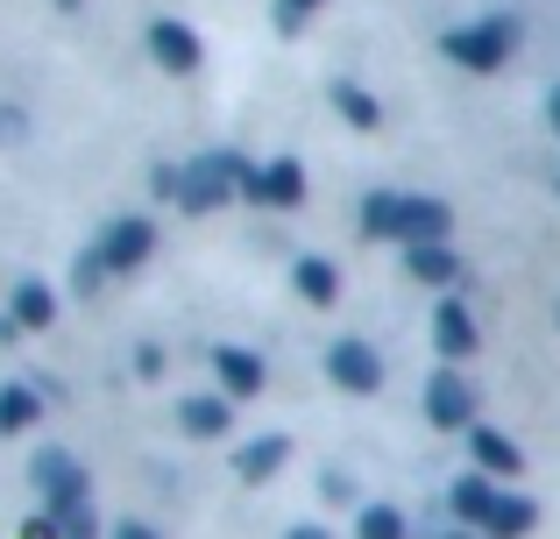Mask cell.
<instances>
[{
  "instance_id": "1",
  "label": "cell",
  "mask_w": 560,
  "mask_h": 539,
  "mask_svg": "<svg viewBox=\"0 0 560 539\" xmlns=\"http://www.w3.org/2000/svg\"><path fill=\"white\" fill-rule=\"evenodd\" d=\"M362 235L397 242V249H425V242L454 235V207L433 192H370L362 199Z\"/></svg>"
},
{
  "instance_id": "2",
  "label": "cell",
  "mask_w": 560,
  "mask_h": 539,
  "mask_svg": "<svg viewBox=\"0 0 560 539\" xmlns=\"http://www.w3.org/2000/svg\"><path fill=\"white\" fill-rule=\"evenodd\" d=\"M518 14H482V22H462L440 36V57L462 71H504L511 57H518Z\"/></svg>"
},
{
  "instance_id": "3",
  "label": "cell",
  "mask_w": 560,
  "mask_h": 539,
  "mask_svg": "<svg viewBox=\"0 0 560 539\" xmlns=\"http://www.w3.org/2000/svg\"><path fill=\"white\" fill-rule=\"evenodd\" d=\"M242 164L248 156L242 150H206V156H191V164H178V207L185 213H220L234 192H242Z\"/></svg>"
},
{
  "instance_id": "4",
  "label": "cell",
  "mask_w": 560,
  "mask_h": 539,
  "mask_svg": "<svg viewBox=\"0 0 560 539\" xmlns=\"http://www.w3.org/2000/svg\"><path fill=\"white\" fill-rule=\"evenodd\" d=\"M100 270H114V277H128V270H142L156 256V221H142V213H121V221H107V235H100Z\"/></svg>"
},
{
  "instance_id": "5",
  "label": "cell",
  "mask_w": 560,
  "mask_h": 539,
  "mask_svg": "<svg viewBox=\"0 0 560 539\" xmlns=\"http://www.w3.org/2000/svg\"><path fill=\"white\" fill-rule=\"evenodd\" d=\"M425 419H433L440 433H468V426H476V384H468L454 362L425 384Z\"/></svg>"
},
{
  "instance_id": "6",
  "label": "cell",
  "mask_w": 560,
  "mask_h": 539,
  "mask_svg": "<svg viewBox=\"0 0 560 539\" xmlns=\"http://www.w3.org/2000/svg\"><path fill=\"white\" fill-rule=\"evenodd\" d=\"M36 490H43V512L65 518V512L85 504V469L65 455V447H43V455H36Z\"/></svg>"
},
{
  "instance_id": "7",
  "label": "cell",
  "mask_w": 560,
  "mask_h": 539,
  "mask_svg": "<svg viewBox=\"0 0 560 539\" xmlns=\"http://www.w3.org/2000/svg\"><path fill=\"white\" fill-rule=\"evenodd\" d=\"M327 376L341 390H355V398H370V390L383 384V355H376L370 341H355V333H341V341L327 348Z\"/></svg>"
},
{
  "instance_id": "8",
  "label": "cell",
  "mask_w": 560,
  "mask_h": 539,
  "mask_svg": "<svg viewBox=\"0 0 560 539\" xmlns=\"http://www.w3.org/2000/svg\"><path fill=\"white\" fill-rule=\"evenodd\" d=\"M150 57L171 71V79H185V71H199V28L191 22H150Z\"/></svg>"
},
{
  "instance_id": "9",
  "label": "cell",
  "mask_w": 560,
  "mask_h": 539,
  "mask_svg": "<svg viewBox=\"0 0 560 539\" xmlns=\"http://www.w3.org/2000/svg\"><path fill=\"white\" fill-rule=\"evenodd\" d=\"M256 207H277V213L305 207V164H299V156H270V164H262V185H256Z\"/></svg>"
},
{
  "instance_id": "10",
  "label": "cell",
  "mask_w": 560,
  "mask_h": 539,
  "mask_svg": "<svg viewBox=\"0 0 560 539\" xmlns=\"http://www.w3.org/2000/svg\"><path fill=\"white\" fill-rule=\"evenodd\" d=\"M178 426L191 433V441H220V433H234V398H228V390H213V398H185Z\"/></svg>"
},
{
  "instance_id": "11",
  "label": "cell",
  "mask_w": 560,
  "mask_h": 539,
  "mask_svg": "<svg viewBox=\"0 0 560 539\" xmlns=\"http://www.w3.org/2000/svg\"><path fill=\"white\" fill-rule=\"evenodd\" d=\"M284 461H291V441H284V433H262V441H248L242 455H234V476H242V483L256 490V483H270V476L284 469Z\"/></svg>"
},
{
  "instance_id": "12",
  "label": "cell",
  "mask_w": 560,
  "mask_h": 539,
  "mask_svg": "<svg viewBox=\"0 0 560 539\" xmlns=\"http://www.w3.org/2000/svg\"><path fill=\"white\" fill-rule=\"evenodd\" d=\"M476 341H482V333H476V319H468V305H440V313H433V348H440V355H447V362H462V355H476Z\"/></svg>"
},
{
  "instance_id": "13",
  "label": "cell",
  "mask_w": 560,
  "mask_h": 539,
  "mask_svg": "<svg viewBox=\"0 0 560 539\" xmlns=\"http://www.w3.org/2000/svg\"><path fill=\"white\" fill-rule=\"evenodd\" d=\"M8 319H14V327H28V333L57 327V291L43 284V277H22V284H14V305H8Z\"/></svg>"
},
{
  "instance_id": "14",
  "label": "cell",
  "mask_w": 560,
  "mask_h": 539,
  "mask_svg": "<svg viewBox=\"0 0 560 539\" xmlns=\"http://www.w3.org/2000/svg\"><path fill=\"white\" fill-rule=\"evenodd\" d=\"M291 284H299L305 305H341V263H327V256H299Z\"/></svg>"
},
{
  "instance_id": "15",
  "label": "cell",
  "mask_w": 560,
  "mask_h": 539,
  "mask_svg": "<svg viewBox=\"0 0 560 539\" xmlns=\"http://www.w3.org/2000/svg\"><path fill=\"white\" fill-rule=\"evenodd\" d=\"M468 447H476V469L482 476H518L525 469L518 441H511V433H497V426H468Z\"/></svg>"
},
{
  "instance_id": "16",
  "label": "cell",
  "mask_w": 560,
  "mask_h": 539,
  "mask_svg": "<svg viewBox=\"0 0 560 539\" xmlns=\"http://www.w3.org/2000/svg\"><path fill=\"white\" fill-rule=\"evenodd\" d=\"M405 270L419 277V284H433V291H454V284H462V256H454L447 242H425V249H405Z\"/></svg>"
},
{
  "instance_id": "17",
  "label": "cell",
  "mask_w": 560,
  "mask_h": 539,
  "mask_svg": "<svg viewBox=\"0 0 560 539\" xmlns=\"http://www.w3.org/2000/svg\"><path fill=\"white\" fill-rule=\"evenodd\" d=\"M213 376H220L228 398H256V390H262V355H248V348H220Z\"/></svg>"
},
{
  "instance_id": "18",
  "label": "cell",
  "mask_w": 560,
  "mask_h": 539,
  "mask_svg": "<svg viewBox=\"0 0 560 539\" xmlns=\"http://www.w3.org/2000/svg\"><path fill=\"white\" fill-rule=\"evenodd\" d=\"M447 504H454V518H462V526H490V512H497V483L490 476H462V483L447 490Z\"/></svg>"
},
{
  "instance_id": "19",
  "label": "cell",
  "mask_w": 560,
  "mask_h": 539,
  "mask_svg": "<svg viewBox=\"0 0 560 539\" xmlns=\"http://www.w3.org/2000/svg\"><path fill=\"white\" fill-rule=\"evenodd\" d=\"M533 526H539V504L518 497V490H497V512H490V526H482V532H490V539H525Z\"/></svg>"
},
{
  "instance_id": "20",
  "label": "cell",
  "mask_w": 560,
  "mask_h": 539,
  "mask_svg": "<svg viewBox=\"0 0 560 539\" xmlns=\"http://www.w3.org/2000/svg\"><path fill=\"white\" fill-rule=\"evenodd\" d=\"M36 419H43V398L28 384H8V390H0V433H28Z\"/></svg>"
},
{
  "instance_id": "21",
  "label": "cell",
  "mask_w": 560,
  "mask_h": 539,
  "mask_svg": "<svg viewBox=\"0 0 560 539\" xmlns=\"http://www.w3.org/2000/svg\"><path fill=\"white\" fill-rule=\"evenodd\" d=\"M334 114H341L348 128H376V121H383V107L370 99V85H355V79L334 85Z\"/></svg>"
},
{
  "instance_id": "22",
  "label": "cell",
  "mask_w": 560,
  "mask_h": 539,
  "mask_svg": "<svg viewBox=\"0 0 560 539\" xmlns=\"http://www.w3.org/2000/svg\"><path fill=\"white\" fill-rule=\"evenodd\" d=\"M355 539H405V512H397V504H370V512L355 518Z\"/></svg>"
},
{
  "instance_id": "23",
  "label": "cell",
  "mask_w": 560,
  "mask_h": 539,
  "mask_svg": "<svg viewBox=\"0 0 560 539\" xmlns=\"http://www.w3.org/2000/svg\"><path fill=\"white\" fill-rule=\"evenodd\" d=\"M57 532H65V539H100V518H93V504L65 512V518H57Z\"/></svg>"
},
{
  "instance_id": "24",
  "label": "cell",
  "mask_w": 560,
  "mask_h": 539,
  "mask_svg": "<svg viewBox=\"0 0 560 539\" xmlns=\"http://www.w3.org/2000/svg\"><path fill=\"white\" fill-rule=\"evenodd\" d=\"M313 8H327V0H277V28H284V36H291V28H305V14H313Z\"/></svg>"
},
{
  "instance_id": "25",
  "label": "cell",
  "mask_w": 560,
  "mask_h": 539,
  "mask_svg": "<svg viewBox=\"0 0 560 539\" xmlns=\"http://www.w3.org/2000/svg\"><path fill=\"white\" fill-rule=\"evenodd\" d=\"M22 539H65V532H57V518L43 512V518H28V526H22Z\"/></svg>"
},
{
  "instance_id": "26",
  "label": "cell",
  "mask_w": 560,
  "mask_h": 539,
  "mask_svg": "<svg viewBox=\"0 0 560 539\" xmlns=\"http://www.w3.org/2000/svg\"><path fill=\"white\" fill-rule=\"evenodd\" d=\"M114 539H156L150 526H136V518H128V526H114Z\"/></svg>"
},
{
  "instance_id": "27",
  "label": "cell",
  "mask_w": 560,
  "mask_h": 539,
  "mask_svg": "<svg viewBox=\"0 0 560 539\" xmlns=\"http://www.w3.org/2000/svg\"><path fill=\"white\" fill-rule=\"evenodd\" d=\"M547 121H553V136H560V85L547 93Z\"/></svg>"
},
{
  "instance_id": "28",
  "label": "cell",
  "mask_w": 560,
  "mask_h": 539,
  "mask_svg": "<svg viewBox=\"0 0 560 539\" xmlns=\"http://www.w3.org/2000/svg\"><path fill=\"white\" fill-rule=\"evenodd\" d=\"M291 539H327V532H319V526H299V532H291Z\"/></svg>"
},
{
  "instance_id": "29",
  "label": "cell",
  "mask_w": 560,
  "mask_h": 539,
  "mask_svg": "<svg viewBox=\"0 0 560 539\" xmlns=\"http://www.w3.org/2000/svg\"><path fill=\"white\" fill-rule=\"evenodd\" d=\"M447 539H476V532H447Z\"/></svg>"
},
{
  "instance_id": "30",
  "label": "cell",
  "mask_w": 560,
  "mask_h": 539,
  "mask_svg": "<svg viewBox=\"0 0 560 539\" xmlns=\"http://www.w3.org/2000/svg\"><path fill=\"white\" fill-rule=\"evenodd\" d=\"M57 8H79V0H57Z\"/></svg>"
}]
</instances>
